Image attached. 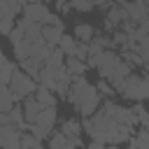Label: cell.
Masks as SVG:
<instances>
[{"mask_svg":"<svg viewBox=\"0 0 149 149\" xmlns=\"http://www.w3.org/2000/svg\"><path fill=\"white\" fill-rule=\"evenodd\" d=\"M116 93H121L126 100H133V102L149 100V72H130L119 84Z\"/></svg>","mask_w":149,"mask_h":149,"instance_id":"cell-1","label":"cell"},{"mask_svg":"<svg viewBox=\"0 0 149 149\" xmlns=\"http://www.w3.org/2000/svg\"><path fill=\"white\" fill-rule=\"evenodd\" d=\"M7 86L12 88V93L16 95V100H26L28 95H35V91H37L40 84H37L35 77H30L28 72H23L19 68V70H14V74H12V79H9Z\"/></svg>","mask_w":149,"mask_h":149,"instance_id":"cell-2","label":"cell"},{"mask_svg":"<svg viewBox=\"0 0 149 149\" xmlns=\"http://www.w3.org/2000/svg\"><path fill=\"white\" fill-rule=\"evenodd\" d=\"M95 93V86L93 84H88V79L86 77H72V81H70V88H68V102L70 105H74V107H79L88 95H93Z\"/></svg>","mask_w":149,"mask_h":149,"instance_id":"cell-3","label":"cell"},{"mask_svg":"<svg viewBox=\"0 0 149 149\" xmlns=\"http://www.w3.org/2000/svg\"><path fill=\"white\" fill-rule=\"evenodd\" d=\"M21 19H23V21L40 23V26H47V23H54L56 14H54V12H49L44 2H30V5H26V7H23Z\"/></svg>","mask_w":149,"mask_h":149,"instance_id":"cell-4","label":"cell"},{"mask_svg":"<svg viewBox=\"0 0 149 149\" xmlns=\"http://www.w3.org/2000/svg\"><path fill=\"white\" fill-rule=\"evenodd\" d=\"M128 21V14H126V7H121V5H116V2H112V7L107 9V14H105V30L109 33H114L116 28H121L123 23Z\"/></svg>","mask_w":149,"mask_h":149,"instance_id":"cell-5","label":"cell"},{"mask_svg":"<svg viewBox=\"0 0 149 149\" xmlns=\"http://www.w3.org/2000/svg\"><path fill=\"white\" fill-rule=\"evenodd\" d=\"M119 61H121V56L119 54H114L112 49H105L102 54H100V63H98V74L102 77V79H109L112 77V72L116 70V65H119Z\"/></svg>","mask_w":149,"mask_h":149,"instance_id":"cell-6","label":"cell"},{"mask_svg":"<svg viewBox=\"0 0 149 149\" xmlns=\"http://www.w3.org/2000/svg\"><path fill=\"white\" fill-rule=\"evenodd\" d=\"M21 107H23V116H26V121H28V123H35V121L42 116V112L47 109V107H44L35 95H28V98L23 100V105H21Z\"/></svg>","mask_w":149,"mask_h":149,"instance_id":"cell-7","label":"cell"},{"mask_svg":"<svg viewBox=\"0 0 149 149\" xmlns=\"http://www.w3.org/2000/svg\"><path fill=\"white\" fill-rule=\"evenodd\" d=\"M63 35H65V33H63V21L42 26V40H44L49 47H58V42H61Z\"/></svg>","mask_w":149,"mask_h":149,"instance_id":"cell-8","label":"cell"},{"mask_svg":"<svg viewBox=\"0 0 149 149\" xmlns=\"http://www.w3.org/2000/svg\"><path fill=\"white\" fill-rule=\"evenodd\" d=\"M65 70H68L70 77H84L88 65H86V61H79L74 56H65Z\"/></svg>","mask_w":149,"mask_h":149,"instance_id":"cell-9","label":"cell"},{"mask_svg":"<svg viewBox=\"0 0 149 149\" xmlns=\"http://www.w3.org/2000/svg\"><path fill=\"white\" fill-rule=\"evenodd\" d=\"M72 35H74V40H77V42L88 44V42L95 37V30H93V26H91V23H77V26H74V30H72Z\"/></svg>","mask_w":149,"mask_h":149,"instance_id":"cell-10","label":"cell"},{"mask_svg":"<svg viewBox=\"0 0 149 149\" xmlns=\"http://www.w3.org/2000/svg\"><path fill=\"white\" fill-rule=\"evenodd\" d=\"M61 133H63L65 137H81L84 126H81V121H77V119H68V121L61 123Z\"/></svg>","mask_w":149,"mask_h":149,"instance_id":"cell-11","label":"cell"},{"mask_svg":"<svg viewBox=\"0 0 149 149\" xmlns=\"http://www.w3.org/2000/svg\"><path fill=\"white\" fill-rule=\"evenodd\" d=\"M12 47H14V56L19 58V63L33 56V42H30V40H26V37H23V40H19V42H14Z\"/></svg>","mask_w":149,"mask_h":149,"instance_id":"cell-12","label":"cell"},{"mask_svg":"<svg viewBox=\"0 0 149 149\" xmlns=\"http://www.w3.org/2000/svg\"><path fill=\"white\" fill-rule=\"evenodd\" d=\"M35 98H37L44 107H56V93H54V91H49V88H44V86H37Z\"/></svg>","mask_w":149,"mask_h":149,"instance_id":"cell-13","label":"cell"},{"mask_svg":"<svg viewBox=\"0 0 149 149\" xmlns=\"http://www.w3.org/2000/svg\"><path fill=\"white\" fill-rule=\"evenodd\" d=\"M23 21V19H21ZM26 23V40L30 42H42V26L40 23H33V21H23Z\"/></svg>","mask_w":149,"mask_h":149,"instance_id":"cell-14","label":"cell"},{"mask_svg":"<svg viewBox=\"0 0 149 149\" xmlns=\"http://www.w3.org/2000/svg\"><path fill=\"white\" fill-rule=\"evenodd\" d=\"M42 61H37V58H26V61H21V70L23 72H28L30 77H35L37 79V74H40V70H42Z\"/></svg>","mask_w":149,"mask_h":149,"instance_id":"cell-15","label":"cell"},{"mask_svg":"<svg viewBox=\"0 0 149 149\" xmlns=\"http://www.w3.org/2000/svg\"><path fill=\"white\" fill-rule=\"evenodd\" d=\"M56 107H47L44 112H42V116L35 121V123H40V126H47V128H54L56 126Z\"/></svg>","mask_w":149,"mask_h":149,"instance_id":"cell-16","label":"cell"},{"mask_svg":"<svg viewBox=\"0 0 149 149\" xmlns=\"http://www.w3.org/2000/svg\"><path fill=\"white\" fill-rule=\"evenodd\" d=\"M40 147H42V140L40 137H35L30 130L28 133L26 130L21 133V149H40Z\"/></svg>","mask_w":149,"mask_h":149,"instance_id":"cell-17","label":"cell"},{"mask_svg":"<svg viewBox=\"0 0 149 149\" xmlns=\"http://www.w3.org/2000/svg\"><path fill=\"white\" fill-rule=\"evenodd\" d=\"M77 44H79V42L74 40V35H63V37H61V42H58V47L63 49V54H65V56H72V54H74V49H77Z\"/></svg>","mask_w":149,"mask_h":149,"instance_id":"cell-18","label":"cell"},{"mask_svg":"<svg viewBox=\"0 0 149 149\" xmlns=\"http://www.w3.org/2000/svg\"><path fill=\"white\" fill-rule=\"evenodd\" d=\"M14 70H16V65L12 63V61H2L0 63V84H9V79H12V74H14Z\"/></svg>","mask_w":149,"mask_h":149,"instance_id":"cell-19","label":"cell"},{"mask_svg":"<svg viewBox=\"0 0 149 149\" xmlns=\"http://www.w3.org/2000/svg\"><path fill=\"white\" fill-rule=\"evenodd\" d=\"M16 26V16H7V14H0V35H9Z\"/></svg>","mask_w":149,"mask_h":149,"instance_id":"cell-20","label":"cell"},{"mask_svg":"<svg viewBox=\"0 0 149 149\" xmlns=\"http://www.w3.org/2000/svg\"><path fill=\"white\" fill-rule=\"evenodd\" d=\"M95 91H98V93H100V95H102L105 100H107V98H112V95L116 93V91H114V86H112V84H109L107 79H100V81L95 84Z\"/></svg>","mask_w":149,"mask_h":149,"instance_id":"cell-21","label":"cell"},{"mask_svg":"<svg viewBox=\"0 0 149 149\" xmlns=\"http://www.w3.org/2000/svg\"><path fill=\"white\" fill-rule=\"evenodd\" d=\"M70 2V7L74 9V12H91L95 5L91 2V0H68Z\"/></svg>","mask_w":149,"mask_h":149,"instance_id":"cell-22","label":"cell"},{"mask_svg":"<svg viewBox=\"0 0 149 149\" xmlns=\"http://www.w3.org/2000/svg\"><path fill=\"white\" fill-rule=\"evenodd\" d=\"M54 2H56V12H58V14H68V12L72 9L68 0H54Z\"/></svg>","mask_w":149,"mask_h":149,"instance_id":"cell-23","label":"cell"},{"mask_svg":"<svg viewBox=\"0 0 149 149\" xmlns=\"http://www.w3.org/2000/svg\"><path fill=\"white\" fill-rule=\"evenodd\" d=\"M86 149H109V144H102V142H95V140H91Z\"/></svg>","mask_w":149,"mask_h":149,"instance_id":"cell-24","label":"cell"},{"mask_svg":"<svg viewBox=\"0 0 149 149\" xmlns=\"http://www.w3.org/2000/svg\"><path fill=\"white\" fill-rule=\"evenodd\" d=\"M95 7H105V9H109L112 7V0H91Z\"/></svg>","mask_w":149,"mask_h":149,"instance_id":"cell-25","label":"cell"},{"mask_svg":"<svg viewBox=\"0 0 149 149\" xmlns=\"http://www.w3.org/2000/svg\"><path fill=\"white\" fill-rule=\"evenodd\" d=\"M2 61H5V54H2V49H0V63H2Z\"/></svg>","mask_w":149,"mask_h":149,"instance_id":"cell-26","label":"cell"},{"mask_svg":"<svg viewBox=\"0 0 149 149\" xmlns=\"http://www.w3.org/2000/svg\"><path fill=\"white\" fill-rule=\"evenodd\" d=\"M33 2H42V0H33Z\"/></svg>","mask_w":149,"mask_h":149,"instance_id":"cell-27","label":"cell"}]
</instances>
